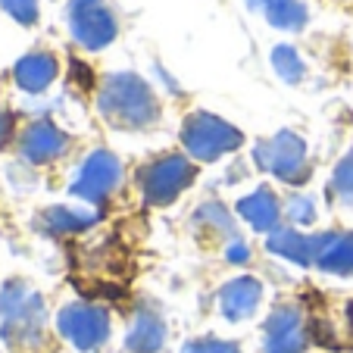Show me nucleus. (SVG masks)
I'll return each instance as SVG.
<instances>
[{
  "instance_id": "f257e3e1",
  "label": "nucleus",
  "mask_w": 353,
  "mask_h": 353,
  "mask_svg": "<svg viewBox=\"0 0 353 353\" xmlns=\"http://www.w3.org/2000/svg\"><path fill=\"white\" fill-rule=\"evenodd\" d=\"M97 110L116 128H147L160 116L150 85L132 72H116L100 85Z\"/></svg>"
},
{
  "instance_id": "f03ea898",
  "label": "nucleus",
  "mask_w": 353,
  "mask_h": 353,
  "mask_svg": "<svg viewBox=\"0 0 353 353\" xmlns=\"http://www.w3.org/2000/svg\"><path fill=\"white\" fill-rule=\"evenodd\" d=\"M47 310L32 285L13 279L0 291V338L10 347H38L44 341Z\"/></svg>"
},
{
  "instance_id": "7ed1b4c3",
  "label": "nucleus",
  "mask_w": 353,
  "mask_h": 353,
  "mask_svg": "<svg viewBox=\"0 0 353 353\" xmlns=\"http://www.w3.org/2000/svg\"><path fill=\"white\" fill-rule=\"evenodd\" d=\"M181 144L200 163H216L244 144V134L213 113H191L181 125Z\"/></svg>"
},
{
  "instance_id": "20e7f679",
  "label": "nucleus",
  "mask_w": 353,
  "mask_h": 353,
  "mask_svg": "<svg viewBox=\"0 0 353 353\" xmlns=\"http://www.w3.org/2000/svg\"><path fill=\"white\" fill-rule=\"evenodd\" d=\"M254 160L263 172L275 175V179L285 181V185H300L310 172L307 144H303L300 134L288 132V128L272 134V138L260 141V144L254 147Z\"/></svg>"
},
{
  "instance_id": "39448f33",
  "label": "nucleus",
  "mask_w": 353,
  "mask_h": 353,
  "mask_svg": "<svg viewBox=\"0 0 353 353\" xmlns=\"http://www.w3.org/2000/svg\"><path fill=\"white\" fill-rule=\"evenodd\" d=\"M194 181V163L181 154H166L141 169V191L150 207H166Z\"/></svg>"
},
{
  "instance_id": "423d86ee",
  "label": "nucleus",
  "mask_w": 353,
  "mask_h": 353,
  "mask_svg": "<svg viewBox=\"0 0 353 353\" xmlns=\"http://www.w3.org/2000/svg\"><path fill=\"white\" fill-rule=\"evenodd\" d=\"M57 332L75 347V350H97L110 338V313L97 303H66L57 316Z\"/></svg>"
},
{
  "instance_id": "0eeeda50",
  "label": "nucleus",
  "mask_w": 353,
  "mask_h": 353,
  "mask_svg": "<svg viewBox=\"0 0 353 353\" xmlns=\"http://www.w3.org/2000/svg\"><path fill=\"white\" fill-rule=\"evenodd\" d=\"M122 181V163L110 150H94L85 163H81L79 175L69 185V194L88 203H103L110 194L119 188Z\"/></svg>"
},
{
  "instance_id": "6e6552de",
  "label": "nucleus",
  "mask_w": 353,
  "mask_h": 353,
  "mask_svg": "<svg viewBox=\"0 0 353 353\" xmlns=\"http://www.w3.org/2000/svg\"><path fill=\"white\" fill-rule=\"evenodd\" d=\"M69 32L88 50H100L116 38V16L107 0H69Z\"/></svg>"
},
{
  "instance_id": "1a4fd4ad",
  "label": "nucleus",
  "mask_w": 353,
  "mask_h": 353,
  "mask_svg": "<svg viewBox=\"0 0 353 353\" xmlns=\"http://www.w3.org/2000/svg\"><path fill=\"white\" fill-rule=\"evenodd\" d=\"M310 332L300 307L281 303L269 313L263 328V353H307Z\"/></svg>"
},
{
  "instance_id": "9d476101",
  "label": "nucleus",
  "mask_w": 353,
  "mask_h": 353,
  "mask_svg": "<svg viewBox=\"0 0 353 353\" xmlns=\"http://www.w3.org/2000/svg\"><path fill=\"white\" fill-rule=\"evenodd\" d=\"M69 147V134L63 128H57L50 119H41V122H32V125L22 132V141H19V150L28 163L34 166H44V163H54L66 154Z\"/></svg>"
},
{
  "instance_id": "9b49d317",
  "label": "nucleus",
  "mask_w": 353,
  "mask_h": 353,
  "mask_svg": "<svg viewBox=\"0 0 353 353\" xmlns=\"http://www.w3.org/2000/svg\"><path fill=\"white\" fill-rule=\"evenodd\" d=\"M313 263L328 275H353V232L313 234Z\"/></svg>"
},
{
  "instance_id": "f8f14e48",
  "label": "nucleus",
  "mask_w": 353,
  "mask_h": 353,
  "mask_svg": "<svg viewBox=\"0 0 353 353\" xmlns=\"http://www.w3.org/2000/svg\"><path fill=\"white\" fill-rule=\"evenodd\" d=\"M260 300H263V285L254 275H241V279H232L219 291V313L228 322H244L260 310Z\"/></svg>"
},
{
  "instance_id": "ddd939ff",
  "label": "nucleus",
  "mask_w": 353,
  "mask_h": 353,
  "mask_svg": "<svg viewBox=\"0 0 353 353\" xmlns=\"http://www.w3.org/2000/svg\"><path fill=\"white\" fill-rule=\"evenodd\" d=\"M163 344H166V325H163L160 313L150 307H141L125 334V350L128 353H160Z\"/></svg>"
},
{
  "instance_id": "4468645a",
  "label": "nucleus",
  "mask_w": 353,
  "mask_h": 353,
  "mask_svg": "<svg viewBox=\"0 0 353 353\" xmlns=\"http://www.w3.org/2000/svg\"><path fill=\"white\" fill-rule=\"evenodd\" d=\"M238 216L244 222H250V228H256V232L272 234L281 219V203L269 188H256L254 194H247V197L238 200Z\"/></svg>"
},
{
  "instance_id": "2eb2a0df",
  "label": "nucleus",
  "mask_w": 353,
  "mask_h": 353,
  "mask_svg": "<svg viewBox=\"0 0 353 353\" xmlns=\"http://www.w3.org/2000/svg\"><path fill=\"white\" fill-rule=\"evenodd\" d=\"M16 85L28 94L44 91L50 81L57 79V60L54 54H44V50H34V54H26L13 69Z\"/></svg>"
},
{
  "instance_id": "dca6fc26",
  "label": "nucleus",
  "mask_w": 353,
  "mask_h": 353,
  "mask_svg": "<svg viewBox=\"0 0 353 353\" xmlns=\"http://www.w3.org/2000/svg\"><path fill=\"white\" fill-rule=\"evenodd\" d=\"M250 10H260L269 19V26L285 28V32H297L307 26V7L300 0H244Z\"/></svg>"
},
{
  "instance_id": "f3484780",
  "label": "nucleus",
  "mask_w": 353,
  "mask_h": 353,
  "mask_svg": "<svg viewBox=\"0 0 353 353\" xmlns=\"http://www.w3.org/2000/svg\"><path fill=\"white\" fill-rule=\"evenodd\" d=\"M269 254L285 256V260L297 263V266H310L313 263V238L300 234L297 228H275L266 238Z\"/></svg>"
},
{
  "instance_id": "a211bd4d",
  "label": "nucleus",
  "mask_w": 353,
  "mask_h": 353,
  "mask_svg": "<svg viewBox=\"0 0 353 353\" xmlns=\"http://www.w3.org/2000/svg\"><path fill=\"white\" fill-rule=\"evenodd\" d=\"M97 213H88V210H72V207H50L38 216V225L47 234H75L85 232L97 222Z\"/></svg>"
},
{
  "instance_id": "6ab92c4d",
  "label": "nucleus",
  "mask_w": 353,
  "mask_h": 353,
  "mask_svg": "<svg viewBox=\"0 0 353 353\" xmlns=\"http://www.w3.org/2000/svg\"><path fill=\"white\" fill-rule=\"evenodd\" d=\"M194 222H197V225H203V228H213V232L232 234V238H234L232 216H228V210L222 207V203H216V200H210V203L197 207V213H194Z\"/></svg>"
},
{
  "instance_id": "aec40b11",
  "label": "nucleus",
  "mask_w": 353,
  "mask_h": 353,
  "mask_svg": "<svg viewBox=\"0 0 353 353\" xmlns=\"http://www.w3.org/2000/svg\"><path fill=\"white\" fill-rule=\"evenodd\" d=\"M332 194L344 203V207L353 210V150L344 154V160L334 166L332 172Z\"/></svg>"
},
{
  "instance_id": "412c9836",
  "label": "nucleus",
  "mask_w": 353,
  "mask_h": 353,
  "mask_svg": "<svg viewBox=\"0 0 353 353\" xmlns=\"http://www.w3.org/2000/svg\"><path fill=\"white\" fill-rule=\"evenodd\" d=\"M272 66H275V72H279L285 81H291V85L303 79V63H300V54L294 50V47H288V44H281V47H275L272 50Z\"/></svg>"
},
{
  "instance_id": "4be33fe9",
  "label": "nucleus",
  "mask_w": 353,
  "mask_h": 353,
  "mask_svg": "<svg viewBox=\"0 0 353 353\" xmlns=\"http://www.w3.org/2000/svg\"><path fill=\"white\" fill-rule=\"evenodd\" d=\"M288 219H291L294 225H313L316 222L313 197H307V194H294V197L288 200Z\"/></svg>"
},
{
  "instance_id": "5701e85b",
  "label": "nucleus",
  "mask_w": 353,
  "mask_h": 353,
  "mask_svg": "<svg viewBox=\"0 0 353 353\" xmlns=\"http://www.w3.org/2000/svg\"><path fill=\"white\" fill-rule=\"evenodd\" d=\"M181 353H241V347L234 341H222V338H197L188 341L181 347Z\"/></svg>"
},
{
  "instance_id": "b1692460",
  "label": "nucleus",
  "mask_w": 353,
  "mask_h": 353,
  "mask_svg": "<svg viewBox=\"0 0 353 353\" xmlns=\"http://www.w3.org/2000/svg\"><path fill=\"white\" fill-rule=\"evenodd\" d=\"M0 7L22 26H32L38 19V0H0Z\"/></svg>"
},
{
  "instance_id": "393cba45",
  "label": "nucleus",
  "mask_w": 353,
  "mask_h": 353,
  "mask_svg": "<svg viewBox=\"0 0 353 353\" xmlns=\"http://www.w3.org/2000/svg\"><path fill=\"white\" fill-rule=\"evenodd\" d=\"M225 260H228V263H238V266H241V263H247V260H250V250H247V244H244V241L232 238V244L225 247Z\"/></svg>"
},
{
  "instance_id": "a878e982",
  "label": "nucleus",
  "mask_w": 353,
  "mask_h": 353,
  "mask_svg": "<svg viewBox=\"0 0 353 353\" xmlns=\"http://www.w3.org/2000/svg\"><path fill=\"white\" fill-rule=\"evenodd\" d=\"M10 134H13V116L7 110H0V147L10 141Z\"/></svg>"
}]
</instances>
